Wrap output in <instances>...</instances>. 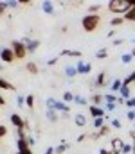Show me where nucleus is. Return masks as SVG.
I'll return each mask as SVG.
<instances>
[{
  "label": "nucleus",
  "instance_id": "39",
  "mask_svg": "<svg viewBox=\"0 0 135 154\" xmlns=\"http://www.w3.org/2000/svg\"><path fill=\"white\" fill-rule=\"evenodd\" d=\"M132 151H133V147H132V145H124V147H123V151H121V154H128V152H132Z\"/></svg>",
  "mask_w": 135,
  "mask_h": 154
},
{
  "label": "nucleus",
  "instance_id": "21",
  "mask_svg": "<svg viewBox=\"0 0 135 154\" xmlns=\"http://www.w3.org/2000/svg\"><path fill=\"white\" fill-rule=\"evenodd\" d=\"M121 61H123L124 65H128V63H132V61H133V56H132L130 52H126V54H123V57H121Z\"/></svg>",
  "mask_w": 135,
  "mask_h": 154
},
{
  "label": "nucleus",
  "instance_id": "55",
  "mask_svg": "<svg viewBox=\"0 0 135 154\" xmlns=\"http://www.w3.org/2000/svg\"><path fill=\"white\" fill-rule=\"evenodd\" d=\"M132 111H133V115H135V109H132Z\"/></svg>",
  "mask_w": 135,
  "mask_h": 154
},
{
  "label": "nucleus",
  "instance_id": "34",
  "mask_svg": "<svg viewBox=\"0 0 135 154\" xmlns=\"http://www.w3.org/2000/svg\"><path fill=\"white\" fill-rule=\"evenodd\" d=\"M103 99H104L106 102H112V104H115V102H117V97H115V95H112V93H108V95H104Z\"/></svg>",
  "mask_w": 135,
  "mask_h": 154
},
{
  "label": "nucleus",
  "instance_id": "18",
  "mask_svg": "<svg viewBox=\"0 0 135 154\" xmlns=\"http://www.w3.org/2000/svg\"><path fill=\"white\" fill-rule=\"evenodd\" d=\"M27 72L33 74V75H36V74H38V66H36V63H27Z\"/></svg>",
  "mask_w": 135,
  "mask_h": 154
},
{
  "label": "nucleus",
  "instance_id": "3",
  "mask_svg": "<svg viewBox=\"0 0 135 154\" xmlns=\"http://www.w3.org/2000/svg\"><path fill=\"white\" fill-rule=\"evenodd\" d=\"M11 50H13V54H14V59H24L25 54H27L24 43L18 41V39H13V43H11Z\"/></svg>",
  "mask_w": 135,
  "mask_h": 154
},
{
  "label": "nucleus",
  "instance_id": "14",
  "mask_svg": "<svg viewBox=\"0 0 135 154\" xmlns=\"http://www.w3.org/2000/svg\"><path fill=\"white\" fill-rule=\"evenodd\" d=\"M123 20H128V22H135V7H130L126 13H124V18Z\"/></svg>",
  "mask_w": 135,
  "mask_h": 154
},
{
  "label": "nucleus",
  "instance_id": "33",
  "mask_svg": "<svg viewBox=\"0 0 135 154\" xmlns=\"http://www.w3.org/2000/svg\"><path fill=\"white\" fill-rule=\"evenodd\" d=\"M106 56H108V52H106L104 48H101V50H97V52H95V57H97V59H104Z\"/></svg>",
  "mask_w": 135,
  "mask_h": 154
},
{
  "label": "nucleus",
  "instance_id": "5",
  "mask_svg": "<svg viewBox=\"0 0 135 154\" xmlns=\"http://www.w3.org/2000/svg\"><path fill=\"white\" fill-rule=\"evenodd\" d=\"M0 59H2L4 63H13V61H14L13 50H11V48H2V50H0Z\"/></svg>",
  "mask_w": 135,
  "mask_h": 154
},
{
  "label": "nucleus",
  "instance_id": "24",
  "mask_svg": "<svg viewBox=\"0 0 135 154\" xmlns=\"http://www.w3.org/2000/svg\"><path fill=\"white\" fill-rule=\"evenodd\" d=\"M99 9H101V5H99V4H92L90 7H87V11H88V14H95V13H97Z\"/></svg>",
  "mask_w": 135,
  "mask_h": 154
},
{
  "label": "nucleus",
  "instance_id": "29",
  "mask_svg": "<svg viewBox=\"0 0 135 154\" xmlns=\"http://www.w3.org/2000/svg\"><path fill=\"white\" fill-rule=\"evenodd\" d=\"M95 84H97V86H103V84H104V72L97 74V77H95Z\"/></svg>",
  "mask_w": 135,
  "mask_h": 154
},
{
  "label": "nucleus",
  "instance_id": "13",
  "mask_svg": "<svg viewBox=\"0 0 135 154\" xmlns=\"http://www.w3.org/2000/svg\"><path fill=\"white\" fill-rule=\"evenodd\" d=\"M74 120H76V125H79V127L87 125V116H85V115H81V113H78V115L74 116Z\"/></svg>",
  "mask_w": 135,
  "mask_h": 154
},
{
  "label": "nucleus",
  "instance_id": "37",
  "mask_svg": "<svg viewBox=\"0 0 135 154\" xmlns=\"http://www.w3.org/2000/svg\"><path fill=\"white\" fill-rule=\"evenodd\" d=\"M74 102H78V104L85 106V104H87V99H83V97H78V95H74Z\"/></svg>",
  "mask_w": 135,
  "mask_h": 154
},
{
  "label": "nucleus",
  "instance_id": "12",
  "mask_svg": "<svg viewBox=\"0 0 135 154\" xmlns=\"http://www.w3.org/2000/svg\"><path fill=\"white\" fill-rule=\"evenodd\" d=\"M65 75L69 77V79H72V77L78 75V70H76V66H72V65H69L67 68H65Z\"/></svg>",
  "mask_w": 135,
  "mask_h": 154
},
{
  "label": "nucleus",
  "instance_id": "43",
  "mask_svg": "<svg viewBox=\"0 0 135 154\" xmlns=\"http://www.w3.org/2000/svg\"><path fill=\"white\" fill-rule=\"evenodd\" d=\"M106 109H108V111H114V109H115V104H112V102H106Z\"/></svg>",
  "mask_w": 135,
  "mask_h": 154
},
{
  "label": "nucleus",
  "instance_id": "46",
  "mask_svg": "<svg viewBox=\"0 0 135 154\" xmlns=\"http://www.w3.org/2000/svg\"><path fill=\"white\" fill-rule=\"evenodd\" d=\"M126 116H128V120H135V115H133V111H130V109H128V113H126Z\"/></svg>",
  "mask_w": 135,
  "mask_h": 154
},
{
  "label": "nucleus",
  "instance_id": "56",
  "mask_svg": "<svg viewBox=\"0 0 135 154\" xmlns=\"http://www.w3.org/2000/svg\"><path fill=\"white\" fill-rule=\"evenodd\" d=\"M16 154H22V152H16Z\"/></svg>",
  "mask_w": 135,
  "mask_h": 154
},
{
  "label": "nucleus",
  "instance_id": "41",
  "mask_svg": "<svg viewBox=\"0 0 135 154\" xmlns=\"http://www.w3.org/2000/svg\"><path fill=\"white\" fill-rule=\"evenodd\" d=\"M5 9H7V2H0V14H4Z\"/></svg>",
  "mask_w": 135,
  "mask_h": 154
},
{
  "label": "nucleus",
  "instance_id": "1",
  "mask_svg": "<svg viewBox=\"0 0 135 154\" xmlns=\"http://www.w3.org/2000/svg\"><path fill=\"white\" fill-rule=\"evenodd\" d=\"M130 0H110L108 2V9L115 14H124L130 9Z\"/></svg>",
  "mask_w": 135,
  "mask_h": 154
},
{
  "label": "nucleus",
  "instance_id": "2",
  "mask_svg": "<svg viewBox=\"0 0 135 154\" xmlns=\"http://www.w3.org/2000/svg\"><path fill=\"white\" fill-rule=\"evenodd\" d=\"M99 22H101V16H99V14H87V16L81 20V25H83V29H85L87 32H94V31L97 29Z\"/></svg>",
  "mask_w": 135,
  "mask_h": 154
},
{
  "label": "nucleus",
  "instance_id": "22",
  "mask_svg": "<svg viewBox=\"0 0 135 154\" xmlns=\"http://www.w3.org/2000/svg\"><path fill=\"white\" fill-rule=\"evenodd\" d=\"M103 102V95H99V93H95L94 97H92V106H99Z\"/></svg>",
  "mask_w": 135,
  "mask_h": 154
},
{
  "label": "nucleus",
  "instance_id": "10",
  "mask_svg": "<svg viewBox=\"0 0 135 154\" xmlns=\"http://www.w3.org/2000/svg\"><path fill=\"white\" fill-rule=\"evenodd\" d=\"M38 47H40V41H38V39H31V41L25 45V50H27L29 54H33V52H36Z\"/></svg>",
  "mask_w": 135,
  "mask_h": 154
},
{
  "label": "nucleus",
  "instance_id": "8",
  "mask_svg": "<svg viewBox=\"0 0 135 154\" xmlns=\"http://www.w3.org/2000/svg\"><path fill=\"white\" fill-rule=\"evenodd\" d=\"M123 147H124V143H123V140H121V138H114V140H112V152L121 154Z\"/></svg>",
  "mask_w": 135,
  "mask_h": 154
},
{
  "label": "nucleus",
  "instance_id": "35",
  "mask_svg": "<svg viewBox=\"0 0 135 154\" xmlns=\"http://www.w3.org/2000/svg\"><path fill=\"white\" fill-rule=\"evenodd\" d=\"M126 108H130V111L135 109V97H130V99L126 100Z\"/></svg>",
  "mask_w": 135,
  "mask_h": 154
},
{
  "label": "nucleus",
  "instance_id": "38",
  "mask_svg": "<svg viewBox=\"0 0 135 154\" xmlns=\"http://www.w3.org/2000/svg\"><path fill=\"white\" fill-rule=\"evenodd\" d=\"M110 125L115 127V129H121V122H119L117 118H112V120H110Z\"/></svg>",
  "mask_w": 135,
  "mask_h": 154
},
{
  "label": "nucleus",
  "instance_id": "15",
  "mask_svg": "<svg viewBox=\"0 0 135 154\" xmlns=\"http://www.w3.org/2000/svg\"><path fill=\"white\" fill-rule=\"evenodd\" d=\"M69 104H65V102H59V100H56V111H63V113H69Z\"/></svg>",
  "mask_w": 135,
  "mask_h": 154
},
{
  "label": "nucleus",
  "instance_id": "6",
  "mask_svg": "<svg viewBox=\"0 0 135 154\" xmlns=\"http://www.w3.org/2000/svg\"><path fill=\"white\" fill-rule=\"evenodd\" d=\"M16 145H18V152H22V154H33L31 147H29V143H27V140H18V142H16Z\"/></svg>",
  "mask_w": 135,
  "mask_h": 154
},
{
  "label": "nucleus",
  "instance_id": "36",
  "mask_svg": "<svg viewBox=\"0 0 135 154\" xmlns=\"http://www.w3.org/2000/svg\"><path fill=\"white\" fill-rule=\"evenodd\" d=\"M25 104H27V108H33V106H34V97H33V95L25 97Z\"/></svg>",
  "mask_w": 135,
  "mask_h": 154
},
{
  "label": "nucleus",
  "instance_id": "51",
  "mask_svg": "<svg viewBox=\"0 0 135 154\" xmlns=\"http://www.w3.org/2000/svg\"><path fill=\"white\" fill-rule=\"evenodd\" d=\"M99 154H110V151H106V149H99Z\"/></svg>",
  "mask_w": 135,
  "mask_h": 154
},
{
  "label": "nucleus",
  "instance_id": "40",
  "mask_svg": "<svg viewBox=\"0 0 135 154\" xmlns=\"http://www.w3.org/2000/svg\"><path fill=\"white\" fill-rule=\"evenodd\" d=\"M7 134V127L5 125H0V138H4Z\"/></svg>",
  "mask_w": 135,
  "mask_h": 154
},
{
  "label": "nucleus",
  "instance_id": "49",
  "mask_svg": "<svg viewBox=\"0 0 135 154\" xmlns=\"http://www.w3.org/2000/svg\"><path fill=\"white\" fill-rule=\"evenodd\" d=\"M85 138H87V134H79V136H78V142H83Z\"/></svg>",
  "mask_w": 135,
  "mask_h": 154
},
{
  "label": "nucleus",
  "instance_id": "57",
  "mask_svg": "<svg viewBox=\"0 0 135 154\" xmlns=\"http://www.w3.org/2000/svg\"><path fill=\"white\" fill-rule=\"evenodd\" d=\"M133 125H135V122H133Z\"/></svg>",
  "mask_w": 135,
  "mask_h": 154
},
{
  "label": "nucleus",
  "instance_id": "42",
  "mask_svg": "<svg viewBox=\"0 0 135 154\" xmlns=\"http://www.w3.org/2000/svg\"><path fill=\"white\" fill-rule=\"evenodd\" d=\"M16 5H18V2H16V0H11V2H7V7H11V9H14Z\"/></svg>",
  "mask_w": 135,
  "mask_h": 154
},
{
  "label": "nucleus",
  "instance_id": "47",
  "mask_svg": "<svg viewBox=\"0 0 135 154\" xmlns=\"http://www.w3.org/2000/svg\"><path fill=\"white\" fill-rule=\"evenodd\" d=\"M24 102H25V99L22 95H18V106H24Z\"/></svg>",
  "mask_w": 135,
  "mask_h": 154
},
{
  "label": "nucleus",
  "instance_id": "53",
  "mask_svg": "<svg viewBox=\"0 0 135 154\" xmlns=\"http://www.w3.org/2000/svg\"><path fill=\"white\" fill-rule=\"evenodd\" d=\"M130 54H132V56H133V57H135V48H133V50H132V52H130Z\"/></svg>",
  "mask_w": 135,
  "mask_h": 154
},
{
  "label": "nucleus",
  "instance_id": "31",
  "mask_svg": "<svg viewBox=\"0 0 135 154\" xmlns=\"http://www.w3.org/2000/svg\"><path fill=\"white\" fill-rule=\"evenodd\" d=\"M108 131H110V129H108L106 125H103V127H101V129H99L94 136H92V138H97V136H101V134H108Z\"/></svg>",
  "mask_w": 135,
  "mask_h": 154
},
{
  "label": "nucleus",
  "instance_id": "4",
  "mask_svg": "<svg viewBox=\"0 0 135 154\" xmlns=\"http://www.w3.org/2000/svg\"><path fill=\"white\" fill-rule=\"evenodd\" d=\"M11 122H13V125L16 127V129H29V122L27 120H24L20 115H16V113H13L11 115Z\"/></svg>",
  "mask_w": 135,
  "mask_h": 154
},
{
  "label": "nucleus",
  "instance_id": "23",
  "mask_svg": "<svg viewBox=\"0 0 135 154\" xmlns=\"http://www.w3.org/2000/svg\"><path fill=\"white\" fill-rule=\"evenodd\" d=\"M132 82H135V72H133V74H130V75L123 81V86H130Z\"/></svg>",
  "mask_w": 135,
  "mask_h": 154
},
{
  "label": "nucleus",
  "instance_id": "19",
  "mask_svg": "<svg viewBox=\"0 0 135 154\" xmlns=\"http://www.w3.org/2000/svg\"><path fill=\"white\" fill-rule=\"evenodd\" d=\"M0 90H13V84H11V82H7L5 79H2V77H0Z\"/></svg>",
  "mask_w": 135,
  "mask_h": 154
},
{
  "label": "nucleus",
  "instance_id": "27",
  "mask_svg": "<svg viewBox=\"0 0 135 154\" xmlns=\"http://www.w3.org/2000/svg\"><path fill=\"white\" fill-rule=\"evenodd\" d=\"M63 100H65V104L72 102V100H74V93H70V91H65V93H63Z\"/></svg>",
  "mask_w": 135,
  "mask_h": 154
},
{
  "label": "nucleus",
  "instance_id": "16",
  "mask_svg": "<svg viewBox=\"0 0 135 154\" xmlns=\"http://www.w3.org/2000/svg\"><path fill=\"white\" fill-rule=\"evenodd\" d=\"M119 93H121V99H130V88L128 86H121V90H119Z\"/></svg>",
  "mask_w": 135,
  "mask_h": 154
},
{
  "label": "nucleus",
  "instance_id": "17",
  "mask_svg": "<svg viewBox=\"0 0 135 154\" xmlns=\"http://www.w3.org/2000/svg\"><path fill=\"white\" fill-rule=\"evenodd\" d=\"M61 56H74V57H81V52L79 50H63Z\"/></svg>",
  "mask_w": 135,
  "mask_h": 154
},
{
  "label": "nucleus",
  "instance_id": "54",
  "mask_svg": "<svg viewBox=\"0 0 135 154\" xmlns=\"http://www.w3.org/2000/svg\"><path fill=\"white\" fill-rule=\"evenodd\" d=\"M132 147H133V152H135V138H133V145H132Z\"/></svg>",
  "mask_w": 135,
  "mask_h": 154
},
{
  "label": "nucleus",
  "instance_id": "9",
  "mask_svg": "<svg viewBox=\"0 0 135 154\" xmlns=\"http://www.w3.org/2000/svg\"><path fill=\"white\" fill-rule=\"evenodd\" d=\"M90 115L94 116V118H101V116H104V109L103 108H99V106H90Z\"/></svg>",
  "mask_w": 135,
  "mask_h": 154
},
{
  "label": "nucleus",
  "instance_id": "28",
  "mask_svg": "<svg viewBox=\"0 0 135 154\" xmlns=\"http://www.w3.org/2000/svg\"><path fill=\"white\" fill-rule=\"evenodd\" d=\"M103 125H104V116H101V118H94V127L101 129Z\"/></svg>",
  "mask_w": 135,
  "mask_h": 154
},
{
  "label": "nucleus",
  "instance_id": "48",
  "mask_svg": "<svg viewBox=\"0 0 135 154\" xmlns=\"http://www.w3.org/2000/svg\"><path fill=\"white\" fill-rule=\"evenodd\" d=\"M45 154H54V147H49V149L45 151Z\"/></svg>",
  "mask_w": 135,
  "mask_h": 154
},
{
  "label": "nucleus",
  "instance_id": "20",
  "mask_svg": "<svg viewBox=\"0 0 135 154\" xmlns=\"http://www.w3.org/2000/svg\"><path fill=\"white\" fill-rule=\"evenodd\" d=\"M45 116H47L50 122H58V115H56V111H52V109H47Z\"/></svg>",
  "mask_w": 135,
  "mask_h": 154
},
{
  "label": "nucleus",
  "instance_id": "52",
  "mask_svg": "<svg viewBox=\"0 0 135 154\" xmlns=\"http://www.w3.org/2000/svg\"><path fill=\"white\" fill-rule=\"evenodd\" d=\"M4 104H5V100H4V97L0 95V106H4Z\"/></svg>",
  "mask_w": 135,
  "mask_h": 154
},
{
  "label": "nucleus",
  "instance_id": "11",
  "mask_svg": "<svg viewBox=\"0 0 135 154\" xmlns=\"http://www.w3.org/2000/svg\"><path fill=\"white\" fill-rule=\"evenodd\" d=\"M42 9H43L47 14H52V13H54V5H52V2H49V0L42 2Z\"/></svg>",
  "mask_w": 135,
  "mask_h": 154
},
{
  "label": "nucleus",
  "instance_id": "26",
  "mask_svg": "<svg viewBox=\"0 0 135 154\" xmlns=\"http://www.w3.org/2000/svg\"><path fill=\"white\" fill-rule=\"evenodd\" d=\"M121 86H123V81H121V79H115V81L112 82V90H114V91H119Z\"/></svg>",
  "mask_w": 135,
  "mask_h": 154
},
{
  "label": "nucleus",
  "instance_id": "7",
  "mask_svg": "<svg viewBox=\"0 0 135 154\" xmlns=\"http://www.w3.org/2000/svg\"><path fill=\"white\" fill-rule=\"evenodd\" d=\"M76 70H78V74H81V75H87L90 70H92V65L90 63H78V66H76Z\"/></svg>",
  "mask_w": 135,
  "mask_h": 154
},
{
  "label": "nucleus",
  "instance_id": "32",
  "mask_svg": "<svg viewBox=\"0 0 135 154\" xmlns=\"http://www.w3.org/2000/svg\"><path fill=\"white\" fill-rule=\"evenodd\" d=\"M65 151H67V143H61V145H58L54 149V154H63Z\"/></svg>",
  "mask_w": 135,
  "mask_h": 154
},
{
  "label": "nucleus",
  "instance_id": "25",
  "mask_svg": "<svg viewBox=\"0 0 135 154\" xmlns=\"http://www.w3.org/2000/svg\"><path fill=\"white\" fill-rule=\"evenodd\" d=\"M123 22H124V20H123V16H115V18H112V22H110V23H112L114 27H119V25H123Z\"/></svg>",
  "mask_w": 135,
  "mask_h": 154
},
{
  "label": "nucleus",
  "instance_id": "30",
  "mask_svg": "<svg viewBox=\"0 0 135 154\" xmlns=\"http://www.w3.org/2000/svg\"><path fill=\"white\" fill-rule=\"evenodd\" d=\"M47 109L56 111V99H47Z\"/></svg>",
  "mask_w": 135,
  "mask_h": 154
},
{
  "label": "nucleus",
  "instance_id": "45",
  "mask_svg": "<svg viewBox=\"0 0 135 154\" xmlns=\"http://www.w3.org/2000/svg\"><path fill=\"white\" fill-rule=\"evenodd\" d=\"M56 63H58V57H52V59H49V63H47V65H49V66H52V65H56Z\"/></svg>",
  "mask_w": 135,
  "mask_h": 154
},
{
  "label": "nucleus",
  "instance_id": "44",
  "mask_svg": "<svg viewBox=\"0 0 135 154\" xmlns=\"http://www.w3.org/2000/svg\"><path fill=\"white\" fill-rule=\"evenodd\" d=\"M25 140H27V143H29V147H33V145H34V138H33V136H27Z\"/></svg>",
  "mask_w": 135,
  "mask_h": 154
},
{
  "label": "nucleus",
  "instance_id": "50",
  "mask_svg": "<svg viewBox=\"0 0 135 154\" xmlns=\"http://www.w3.org/2000/svg\"><path fill=\"white\" fill-rule=\"evenodd\" d=\"M115 104H124V99H121V97H117V102Z\"/></svg>",
  "mask_w": 135,
  "mask_h": 154
}]
</instances>
